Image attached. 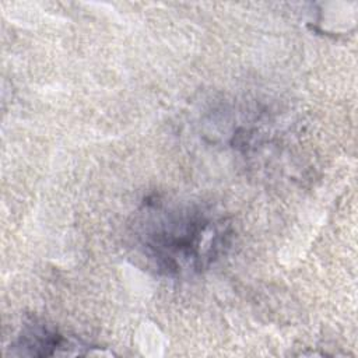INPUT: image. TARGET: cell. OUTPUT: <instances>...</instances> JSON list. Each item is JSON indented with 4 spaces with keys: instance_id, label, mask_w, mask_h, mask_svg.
I'll list each match as a JSON object with an SVG mask.
<instances>
[{
    "instance_id": "obj_1",
    "label": "cell",
    "mask_w": 358,
    "mask_h": 358,
    "mask_svg": "<svg viewBox=\"0 0 358 358\" xmlns=\"http://www.w3.org/2000/svg\"><path fill=\"white\" fill-rule=\"evenodd\" d=\"M143 245L157 266L166 273L197 270L224 246L225 231L214 217L199 210L151 213L144 224Z\"/></svg>"
}]
</instances>
